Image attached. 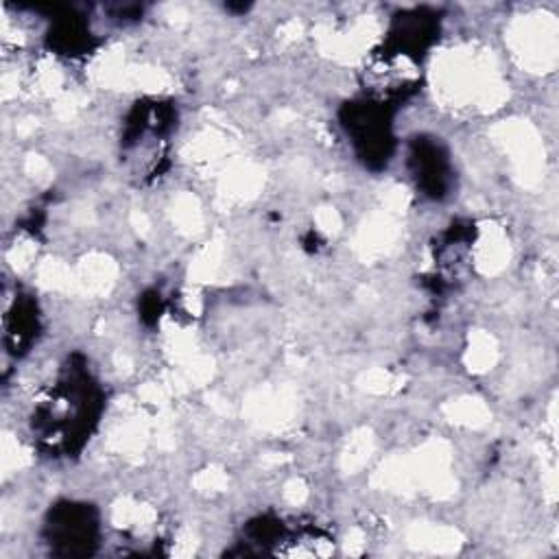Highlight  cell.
<instances>
[{
	"instance_id": "cell-1",
	"label": "cell",
	"mask_w": 559,
	"mask_h": 559,
	"mask_svg": "<svg viewBox=\"0 0 559 559\" xmlns=\"http://www.w3.org/2000/svg\"><path fill=\"white\" fill-rule=\"evenodd\" d=\"M417 177H422L424 186H431L433 195L444 191L446 184V164L444 158L435 147H424L417 152Z\"/></svg>"
}]
</instances>
